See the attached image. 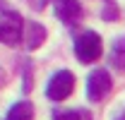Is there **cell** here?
<instances>
[{
	"instance_id": "obj_1",
	"label": "cell",
	"mask_w": 125,
	"mask_h": 120,
	"mask_svg": "<svg viewBox=\"0 0 125 120\" xmlns=\"http://www.w3.org/2000/svg\"><path fill=\"white\" fill-rule=\"evenodd\" d=\"M101 53H104V43H101V36L96 31H84L75 39V55L79 62L89 65V62L101 58Z\"/></svg>"
},
{
	"instance_id": "obj_2",
	"label": "cell",
	"mask_w": 125,
	"mask_h": 120,
	"mask_svg": "<svg viewBox=\"0 0 125 120\" xmlns=\"http://www.w3.org/2000/svg\"><path fill=\"white\" fill-rule=\"evenodd\" d=\"M24 36V19L17 12H2L0 15V43L5 46H15L22 41Z\"/></svg>"
},
{
	"instance_id": "obj_3",
	"label": "cell",
	"mask_w": 125,
	"mask_h": 120,
	"mask_svg": "<svg viewBox=\"0 0 125 120\" xmlns=\"http://www.w3.org/2000/svg\"><path fill=\"white\" fill-rule=\"evenodd\" d=\"M72 91H75V75L67 70H60L51 77V82L46 87V96L51 101H65Z\"/></svg>"
},
{
	"instance_id": "obj_4",
	"label": "cell",
	"mask_w": 125,
	"mask_h": 120,
	"mask_svg": "<svg viewBox=\"0 0 125 120\" xmlns=\"http://www.w3.org/2000/svg\"><path fill=\"white\" fill-rule=\"evenodd\" d=\"M111 89H113V82H111V75L106 70H94L89 75V79H87V96H89V101H94V103L104 101L111 94Z\"/></svg>"
},
{
	"instance_id": "obj_5",
	"label": "cell",
	"mask_w": 125,
	"mask_h": 120,
	"mask_svg": "<svg viewBox=\"0 0 125 120\" xmlns=\"http://www.w3.org/2000/svg\"><path fill=\"white\" fill-rule=\"evenodd\" d=\"M53 10H55V17L65 27H75L84 17V10L77 0H53Z\"/></svg>"
},
{
	"instance_id": "obj_6",
	"label": "cell",
	"mask_w": 125,
	"mask_h": 120,
	"mask_svg": "<svg viewBox=\"0 0 125 120\" xmlns=\"http://www.w3.org/2000/svg\"><path fill=\"white\" fill-rule=\"evenodd\" d=\"M46 41V29L41 27V24H36V22H31L24 27V46L34 50V48H39V46Z\"/></svg>"
},
{
	"instance_id": "obj_7",
	"label": "cell",
	"mask_w": 125,
	"mask_h": 120,
	"mask_svg": "<svg viewBox=\"0 0 125 120\" xmlns=\"http://www.w3.org/2000/svg\"><path fill=\"white\" fill-rule=\"evenodd\" d=\"M7 120H34V106L31 101H19L7 110Z\"/></svg>"
},
{
	"instance_id": "obj_8",
	"label": "cell",
	"mask_w": 125,
	"mask_h": 120,
	"mask_svg": "<svg viewBox=\"0 0 125 120\" xmlns=\"http://www.w3.org/2000/svg\"><path fill=\"white\" fill-rule=\"evenodd\" d=\"M111 62L115 70L125 72V39H115V43L111 48Z\"/></svg>"
},
{
	"instance_id": "obj_9",
	"label": "cell",
	"mask_w": 125,
	"mask_h": 120,
	"mask_svg": "<svg viewBox=\"0 0 125 120\" xmlns=\"http://www.w3.org/2000/svg\"><path fill=\"white\" fill-rule=\"evenodd\" d=\"M53 120H94V118L89 110L75 108V110H58V113H53Z\"/></svg>"
},
{
	"instance_id": "obj_10",
	"label": "cell",
	"mask_w": 125,
	"mask_h": 120,
	"mask_svg": "<svg viewBox=\"0 0 125 120\" xmlns=\"http://www.w3.org/2000/svg\"><path fill=\"white\" fill-rule=\"evenodd\" d=\"M104 17H106V19H113V17H118V10H115L113 0H111V2H106V10H104Z\"/></svg>"
},
{
	"instance_id": "obj_11",
	"label": "cell",
	"mask_w": 125,
	"mask_h": 120,
	"mask_svg": "<svg viewBox=\"0 0 125 120\" xmlns=\"http://www.w3.org/2000/svg\"><path fill=\"white\" fill-rule=\"evenodd\" d=\"M115 120H125V113H123V115H118V118H115Z\"/></svg>"
},
{
	"instance_id": "obj_12",
	"label": "cell",
	"mask_w": 125,
	"mask_h": 120,
	"mask_svg": "<svg viewBox=\"0 0 125 120\" xmlns=\"http://www.w3.org/2000/svg\"><path fill=\"white\" fill-rule=\"evenodd\" d=\"M106 2H111V0H106Z\"/></svg>"
}]
</instances>
